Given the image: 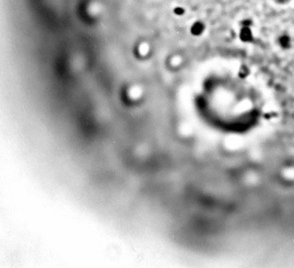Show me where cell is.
<instances>
[{
  "instance_id": "6da1fadb",
  "label": "cell",
  "mask_w": 294,
  "mask_h": 268,
  "mask_svg": "<svg viewBox=\"0 0 294 268\" xmlns=\"http://www.w3.org/2000/svg\"><path fill=\"white\" fill-rule=\"evenodd\" d=\"M203 30H204V26H203V24L200 23V22L194 23L192 25V27H191V33H192V34H194V35L201 34V33L203 32Z\"/></svg>"
},
{
  "instance_id": "7a4b0ae2",
  "label": "cell",
  "mask_w": 294,
  "mask_h": 268,
  "mask_svg": "<svg viewBox=\"0 0 294 268\" xmlns=\"http://www.w3.org/2000/svg\"><path fill=\"white\" fill-rule=\"evenodd\" d=\"M240 37H241V39L242 40H244V41H246V40H248L250 37H251V34H250V31L247 29V33H245V29H243V30L241 31V35H240Z\"/></svg>"
},
{
  "instance_id": "3957f363",
  "label": "cell",
  "mask_w": 294,
  "mask_h": 268,
  "mask_svg": "<svg viewBox=\"0 0 294 268\" xmlns=\"http://www.w3.org/2000/svg\"><path fill=\"white\" fill-rule=\"evenodd\" d=\"M288 42H289V39L287 38L286 36H284V37H282V38L280 39V44L282 45V46H288Z\"/></svg>"
},
{
  "instance_id": "277c9868",
  "label": "cell",
  "mask_w": 294,
  "mask_h": 268,
  "mask_svg": "<svg viewBox=\"0 0 294 268\" xmlns=\"http://www.w3.org/2000/svg\"><path fill=\"white\" fill-rule=\"evenodd\" d=\"M183 12H184V10H183V8H181V7H176L174 9V13L176 15H182Z\"/></svg>"
}]
</instances>
